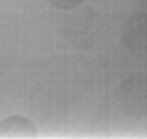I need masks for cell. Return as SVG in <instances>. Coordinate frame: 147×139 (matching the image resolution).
I'll return each mask as SVG.
<instances>
[{
  "label": "cell",
  "instance_id": "obj_1",
  "mask_svg": "<svg viewBox=\"0 0 147 139\" xmlns=\"http://www.w3.org/2000/svg\"><path fill=\"white\" fill-rule=\"evenodd\" d=\"M120 110L132 119L147 115V78L130 77L127 78L117 92Z\"/></svg>",
  "mask_w": 147,
  "mask_h": 139
},
{
  "label": "cell",
  "instance_id": "obj_2",
  "mask_svg": "<svg viewBox=\"0 0 147 139\" xmlns=\"http://www.w3.org/2000/svg\"><path fill=\"white\" fill-rule=\"evenodd\" d=\"M122 41L132 53H147V14H137L123 24Z\"/></svg>",
  "mask_w": 147,
  "mask_h": 139
},
{
  "label": "cell",
  "instance_id": "obj_3",
  "mask_svg": "<svg viewBox=\"0 0 147 139\" xmlns=\"http://www.w3.org/2000/svg\"><path fill=\"white\" fill-rule=\"evenodd\" d=\"M0 136L3 138H36L37 129L29 119L22 115H14L0 124Z\"/></svg>",
  "mask_w": 147,
  "mask_h": 139
},
{
  "label": "cell",
  "instance_id": "obj_4",
  "mask_svg": "<svg viewBox=\"0 0 147 139\" xmlns=\"http://www.w3.org/2000/svg\"><path fill=\"white\" fill-rule=\"evenodd\" d=\"M85 0H49V3L58 9V10H71V9H76L78 5H81Z\"/></svg>",
  "mask_w": 147,
  "mask_h": 139
}]
</instances>
